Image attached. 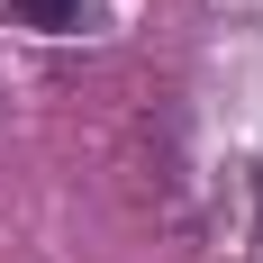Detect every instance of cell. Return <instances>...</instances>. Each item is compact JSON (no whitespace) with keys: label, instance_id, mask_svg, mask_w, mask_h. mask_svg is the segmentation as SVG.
Instances as JSON below:
<instances>
[{"label":"cell","instance_id":"cell-1","mask_svg":"<svg viewBox=\"0 0 263 263\" xmlns=\"http://www.w3.org/2000/svg\"><path fill=\"white\" fill-rule=\"evenodd\" d=\"M18 27H36V36H64V27H82V0H0Z\"/></svg>","mask_w":263,"mask_h":263}]
</instances>
